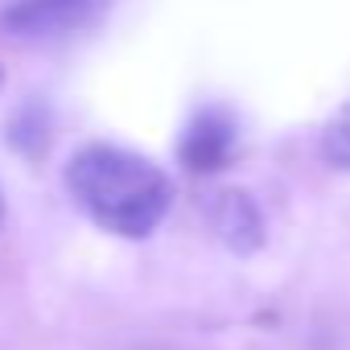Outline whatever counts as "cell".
Wrapping results in <instances>:
<instances>
[{"instance_id": "5", "label": "cell", "mask_w": 350, "mask_h": 350, "mask_svg": "<svg viewBox=\"0 0 350 350\" xmlns=\"http://www.w3.org/2000/svg\"><path fill=\"white\" fill-rule=\"evenodd\" d=\"M321 157H325L334 169L350 173V103L325 124V132H321Z\"/></svg>"}, {"instance_id": "2", "label": "cell", "mask_w": 350, "mask_h": 350, "mask_svg": "<svg viewBox=\"0 0 350 350\" xmlns=\"http://www.w3.org/2000/svg\"><path fill=\"white\" fill-rule=\"evenodd\" d=\"M239 148V124L227 107L211 103V107H198L194 120L186 124L182 132V144H178V157L190 173H219L231 165Z\"/></svg>"}, {"instance_id": "3", "label": "cell", "mask_w": 350, "mask_h": 350, "mask_svg": "<svg viewBox=\"0 0 350 350\" xmlns=\"http://www.w3.org/2000/svg\"><path fill=\"white\" fill-rule=\"evenodd\" d=\"M103 13V0H13L0 13L13 38H62L91 25Z\"/></svg>"}, {"instance_id": "6", "label": "cell", "mask_w": 350, "mask_h": 350, "mask_svg": "<svg viewBox=\"0 0 350 350\" xmlns=\"http://www.w3.org/2000/svg\"><path fill=\"white\" fill-rule=\"evenodd\" d=\"M0 223H5V190H0Z\"/></svg>"}, {"instance_id": "4", "label": "cell", "mask_w": 350, "mask_h": 350, "mask_svg": "<svg viewBox=\"0 0 350 350\" xmlns=\"http://www.w3.org/2000/svg\"><path fill=\"white\" fill-rule=\"evenodd\" d=\"M211 223L231 252H256L264 243V215L243 190H223L211 202Z\"/></svg>"}, {"instance_id": "1", "label": "cell", "mask_w": 350, "mask_h": 350, "mask_svg": "<svg viewBox=\"0 0 350 350\" xmlns=\"http://www.w3.org/2000/svg\"><path fill=\"white\" fill-rule=\"evenodd\" d=\"M66 190L95 227L120 239L152 235L173 206V182L165 169L107 140L75 148L66 161Z\"/></svg>"}]
</instances>
